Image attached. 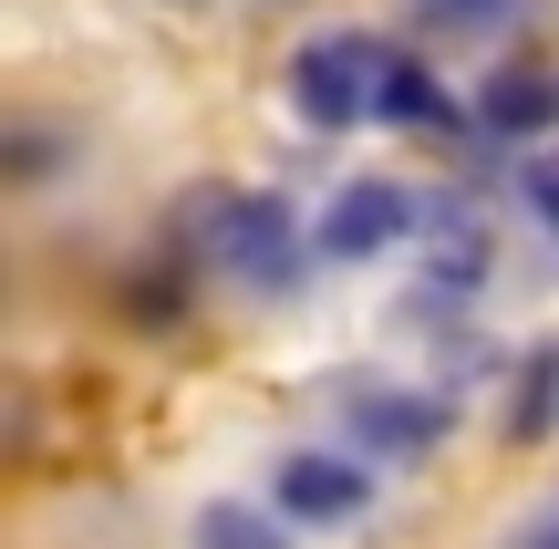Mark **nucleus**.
Masks as SVG:
<instances>
[{"label": "nucleus", "instance_id": "2", "mask_svg": "<svg viewBox=\"0 0 559 549\" xmlns=\"http://www.w3.org/2000/svg\"><path fill=\"white\" fill-rule=\"evenodd\" d=\"M383 41L373 32H311L290 52V115L311 135H342V124H373V83H383Z\"/></svg>", "mask_w": 559, "mask_h": 549}, {"label": "nucleus", "instance_id": "6", "mask_svg": "<svg viewBox=\"0 0 559 549\" xmlns=\"http://www.w3.org/2000/svg\"><path fill=\"white\" fill-rule=\"evenodd\" d=\"M477 124L498 145H549L559 135V73L549 62H498V73L477 83Z\"/></svg>", "mask_w": 559, "mask_h": 549}, {"label": "nucleus", "instance_id": "12", "mask_svg": "<svg viewBox=\"0 0 559 549\" xmlns=\"http://www.w3.org/2000/svg\"><path fill=\"white\" fill-rule=\"evenodd\" d=\"M519 198H528V207H539V218L559 228V145H539V156L519 166Z\"/></svg>", "mask_w": 559, "mask_h": 549}, {"label": "nucleus", "instance_id": "13", "mask_svg": "<svg viewBox=\"0 0 559 549\" xmlns=\"http://www.w3.org/2000/svg\"><path fill=\"white\" fill-rule=\"evenodd\" d=\"M415 11L436 21V32H477V21H508L519 0H415Z\"/></svg>", "mask_w": 559, "mask_h": 549}, {"label": "nucleus", "instance_id": "11", "mask_svg": "<svg viewBox=\"0 0 559 549\" xmlns=\"http://www.w3.org/2000/svg\"><path fill=\"white\" fill-rule=\"evenodd\" d=\"M62 156H73V145H62L52 124H21V135H11V187H52Z\"/></svg>", "mask_w": 559, "mask_h": 549}, {"label": "nucleus", "instance_id": "5", "mask_svg": "<svg viewBox=\"0 0 559 549\" xmlns=\"http://www.w3.org/2000/svg\"><path fill=\"white\" fill-rule=\"evenodd\" d=\"M342 426H353L373 456H436V446H445V394L353 384V394H342Z\"/></svg>", "mask_w": 559, "mask_h": 549}, {"label": "nucleus", "instance_id": "10", "mask_svg": "<svg viewBox=\"0 0 559 549\" xmlns=\"http://www.w3.org/2000/svg\"><path fill=\"white\" fill-rule=\"evenodd\" d=\"M198 549H290V539L249 509H198Z\"/></svg>", "mask_w": 559, "mask_h": 549}, {"label": "nucleus", "instance_id": "15", "mask_svg": "<svg viewBox=\"0 0 559 549\" xmlns=\"http://www.w3.org/2000/svg\"><path fill=\"white\" fill-rule=\"evenodd\" d=\"M166 11H207V0H166Z\"/></svg>", "mask_w": 559, "mask_h": 549}, {"label": "nucleus", "instance_id": "9", "mask_svg": "<svg viewBox=\"0 0 559 549\" xmlns=\"http://www.w3.org/2000/svg\"><path fill=\"white\" fill-rule=\"evenodd\" d=\"M559 435V343L519 353V394H508V446H549Z\"/></svg>", "mask_w": 559, "mask_h": 549}, {"label": "nucleus", "instance_id": "7", "mask_svg": "<svg viewBox=\"0 0 559 549\" xmlns=\"http://www.w3.org/2000/svg\"><path fill=\"white\" fill-rule=\"evenodd\" d=\"M498 281V239H487L477 218H445L425 228V290H445V301H466V290Z\"/></svg>", "mask_w": 559, "mask_h": 549}, {"label": "nucleus", "instance_id": "4", "mask_svg": "<svg viewBox=\"0 0 559 549\" xmlns=\"http://www.w3.org/2000/svg\"><path fill=\"white\" fill-rule=\"evenodd\" d=\"M270 509L290 518V529H353V518L373 509V477H362L353 456H332V446H300V456H280Z\"/></svg>", "mask_w": 559, "mask_h": 549}, {"label": "nucleus", "instance_id": "3", "mask_svg": "<svg viewBox=\"0 0 559 549\" xmlns=\"http://www.w3.org/2000/svg\"><path fill=\"white\" fill-rule=\"evenodd\" d=\"M415 228H425V198H415V187H394V177H353L332 207H321L311 239H321V260H332V270H353V260H383V249H404Z\"/></svg>", "mask_w": 559, "mask_h": 549}, {"label": "nucleus", "instance_id": "1", "mask_svg": "<svg viewBox=\"0 0 559 549\" xmlns=\"http://www.w3.org/2000/svg\"><path fill=\"white\" fill-rule=\"evenodd\" d=\"M207 260H218L239 290H260V301H290L300 270L321 260V239H300L290 198H280V187H260V198H228V218H218V239H207Z\"/></svg>", "mask_w": 559, "mask_h": 549}, {"label": "nucleus", "instance_id": "14", "mask_svg": "<svg viewBox=\"0 0 559 549\" xmlns=\"http://www.w3.org/2000/svg\"><path fill=\"white\" fill-rule=\"evenodd\" d=\"M519 549H559V518H539V529H528V539H519Z\"/></svg>", "mask_w": 559, "mask_h": 549}, {"label": "nucleus", "instance_id": "8", "mask_svg": "<svg viewBox=\"0 0 559 549\" xmlns=\"http://www.w3.org/2000/svg\"><path fill=\"white\" fill-rule=\"evenodd\" d=\"M373 124H394V135H445L456 124V104H445V83L425 73V62H383V83H373Z\"/></svg>", "mask_w": 559, "mask_h": 549}]
</instances>
